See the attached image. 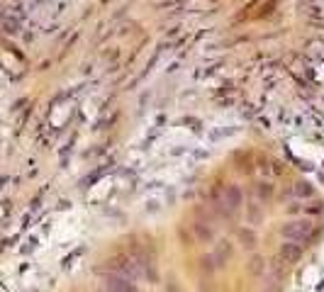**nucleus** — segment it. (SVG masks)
I'll return each mask as SVG.
<instances>
[{"label":"nucleus","mask_w":324,"mask_h":292,"mask_svg":"<svg viewBox=\"0 0 324 292\" xmlns=\"http://www.w3.org/2000/svg\"><path fill=\"white\" fill-rule=\"evenodd\" d=\"M132 285L124 277H110V292H129Z\"/></svg>","instance_id":"f257e3e1"},{"label":"nucleus","mask_w":324,"mask_h":292,"mask_svg":"<svg viewBox=\"0 0 324 292\" xmlns=\"http://www.w3.org/2000/svg\"><path fill=\"white\" fill-rule=\"evenodd\" d=\"M283 256H285V260H297L300 251H297L295 246H285V248H283Z\"/></svg>","instance_id":"f03ea898"}]
</instances>
